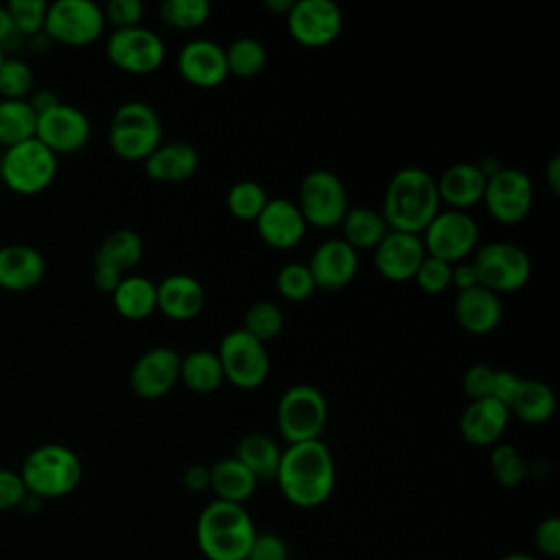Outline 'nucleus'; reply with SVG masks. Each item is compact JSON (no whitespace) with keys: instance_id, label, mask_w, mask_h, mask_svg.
<instances>
[{"instance_id":"e2e57ef3","label":"nucleus","mask_w":560,"mask_h":560,"mask_svg":"<svg viewBox=\"0 0 560 560\" xmlns=\"http://www.w3.org/2000/svg\"><path fill=\"white\" fill-rule=\"evenodd\" d=\"M4 57H7V55H4V52H2V50H0V66H2V61H4Z\"/></svg>"},{"instance_id":"680f3d73","label":"nucleus","mask_w":560,"mask_h":560,"mask_svg":"<svg viewBox=\"0 0 560 560\" xmlns=\"http://www.w3.org/2000/svg\"><path fill=\"white\" fill-rule=\"evenodd\" d=\"M499 560H538V558H534L532 553H525V551H512V553H505Z\"/></svg>"},{"instance_id":"09e8293b","label":"nucleus","mask_w":560,"mask_h":560,"mask_svg":"<svg viewBox=\"0 0 560 560\" xmlns=\"http://www.w3.org/2000/svg\"><path fill=\"white\" fill-rule=\"evenodd\" d=\"M534 545L547 558L560 556V518L558 516H547L536 525Z\"/></svg>"},{"instance_id":"20e7f679","label":"nucleus","mask_w":560,"mask_h":560,"mask_svg":"<svg viewBox=\"0 0 560 560\" xmlns=\"http://www.w3.org/2000/svg\"><path fill=\"white\" fill-rule=\"evenodd\" d=\"M83 475L79 455L63 444H42L33 448L22 468L20 477L28 494L37 499H59L70 494Z\"/></svg>"},{"instance_id":"6e6d98bb","label":"nucleus","mask_w":560,"mask_h":560,"mask_svg":"<svg viewBox=\"0 0 560 560\" xmlns=\"http://www.w3.org/2000/svg\"><path fill=\"white\" fill-rule=\"evenodd\" d=\"M28 101V105H31V109L39 116V114H44V112H48V109H52L55 105H59L61 101L57 98V94L55 92H50V90H37V92H31V96L26 98Z\"/></svg>"},{"instance_id":"473e14b6","label":"nucleus","mask_w":560,"mask_h":560,"mask_svg":"<svg viewBox=\"0 0 560 560\" xmlns=\"http://www.w3.org/2000/svg\"><path fill=\"white\" fill-rule=\"evenodd\" d=\"M144 256L142 236L131 228H118L109 232L94 252V265H107L125 273L136 267Z\"/></svg>"},{"instance_id":"603ef678","label":"nucleus","mask_w":560,"mask_h":560,"mask_svg":"<svg viewBox=\"0 0 560 560\" xmlns=\"http://www.w3.org/2000/svg\"><path fill=\"white\" fill-rule=\"evenodd\" d=\"M184 488L190 492H203L210 488V466L206 464H190L184 470Z\"/></svg>"},{"instance_id":"412c9836","label":"nucleus","mask_w":560,"mask_h":560,"mask_svg":"<svg viewBox=\"0 0 560 560\" xmlns=\"http://www.w3.org/2000/svg\"><path fill=\"white\" fill-rule=\"evenodd\" d=\"M254 223L258 236L273 249H291L306 234V221L298 203L287 197H269Z\"/></svg>"},{"instance_id":"bf43d9fd","label":"nucleus","mask_w":560,"mask_h":560,"mask_svg":"<svg viewBox=\"0 0 560 560\" xmlns=\"http://www.w3.org/2000/svg\"><path fill=\"white\" fill-rule=\"evenodd\" d=\"M477 166H479V171L483 173V177L488 179V177H492L494 173H499L501 168H503V164L499 162V158L497 155H483V160L481 162H475Z\"/></svg>"},{"instance_id":"7ed1b4c3","label":"nucleus","mask_w":560,"mask_h":560,"mask_svg":"<svg viewBox=\"0 0 560 560\" xmlns=\"http://www.w3.org/2000/svg\"><path fill=\"white\" fill-rule=\"evenodd\" d=\"M256 525L245 505L212 499L197 518V545L208 560H245Z\"/></svg>"},{"instance_id":"cd10ccee","label":"nucleus","mask_w":560,"mask_h":560,"mask_svg":"<svg viewBox=\"0 0 560 560\" xmlns=\"http://www.w3.org/2000/svg\"><path fill=\"white\" fill-rule=\"evenodd\" d=\"M258 479L232 455L210 466V490L214 499L243 505L256 490Z\"/></svg>"},{"instance_id":"13d9d810","label":"nucleus","mask_w":560,"mask_h":560,"mask_svg":"<svg viewBox=\"0 0 560 560\" xmlns=\"http://www.w3.org/2000/svg\"><path fill=\"white\" fill-rule=\"evenodd\" d=\"M545 177H547V186L553 195H560V155H551L547 166H545Z\"/></svg>"},{"instance_id":"4c0bfd02","label":"nucleus","mask_w":560,"mask_h":560,"mask_svg":"<svg viewBox=\"0 0 560 560\" xmlns=\"http://www.w3.org/2000/svg\"><path fill=\"white\" fill-rule=\"evenodd\" d=\"M282 326H284L282 308L269 300H258L247 306L241 328L247 330L258 341L267 343L280 335Z\"/></svg>"},{"instance_id":"864d4df0","label":"nucleus","mask_w":560,"mask_h":560,"mask_svg":"<svg viewBox=\"0 0 560 560\" xmlns=\"http://www.w3.org/2000/svg\"><path fill=\"white\" fill-rule=\"evenodd\" d=\"M451 284H455V287H457V291H464V289H470V287L479 284V280H477V271H475V265L470 262V258L453 265Z\"/></svg>"},{"instance_id":"c9c22d12","label":"nucleus","mask_w":560,"mask_h":560,"mask_svg":"<svg viewBox=\"0 0 560 560\" xmlns=\"http://www.w3.org/2000/svg\"><path fill=\"white\" fill-rule=\"evenodd\" d=\"M228 72L241 79L258 77L267 66V48L260 39L252 35H241L232 39L225 48Z\"/></svg>"},{"instance_id":"39448f33","label":"nucleus","mask_w":560,"mask_h":560,"mask_svg":"<svg viewBox=\"0 0 560 560\" xmlns=\"http://www.w3.org/2000/svg\"><path fill=\"white\" fill-rule=\"evenodd\" d=\"M162 120L144 101L118 105L107 129L112 151L127 162H144L162 144Z\"/></svg>"},{"instance_id":"49530a36","label":"nucleus","mask_w":560,"mask_h":560,"mask_svg":"<svg viewBox=\"0 0 560 560\" xmlns=\"http://www.w3.org/2000/svg\"><path fill=\"white\" fill-rule=\"evenodd\" d=\"M245 560H289V549L276 532H256Z\"/></svg>"},{"instance_id":"c03bdc74","label":"nucleus","mask_w":560,"mask_h":560,"mask_svg":"<svg viewBox=\"0 0 560 560\" xmlns=\"http://www.w3.org/2000/svg\"><path fill=\"white\" fill-rule=\"evenodd\" d=\"M451 273H453L451 262L427 254L424 260L420 262L413 280L424 293H442L451 287Z\"/></svg>"},{"instance_id":"a211bd4d","label":"nucleus","mask_w":560,"mask_h":560,"mask_svg":"<svg viewBox=\"0 0 560 560\" xmlns=\"http://www.w3.org/2000/svg\"><path fill=\"white\" fill-rule=\"evenodd\" d=\"M427 249L420 234L387 230L381 243L374 247V267L389 282L413 280Z\"/></svg>"},{"instance_id":"5fc2aeb1","label":"nucleus","mask_w":560,"mask_h":560,"mask_svg":"<svg viewBox=\"0 0 560 560\" xmlns=\"http://www.w3.org/2000/svg\"><path fill=\"white\" fill-rule=\"evenodd\" d=\"M125 273H120L118 269L114 267H107V265H94V287L103 293H112L118 282L122 280Z\"/></svg>"},{"instance_id":"f03ea898","label":"nucleus","mask_w":560,"mask_h":560,"mask_svg":"<svg viewBox=\"0 0 560 560\" xmlns=\"http://www.w3.org/2000/svg\"><path fill=\"white\" fill-rule=\"evenodd\" d=\"M440 206L435 177L427 168L402 166L387 182L381 214L389 230L422 234Z\"/></svg>"},{"instance_id":"2eb2a0df","label":"nucleus","mask_w":560,"mask_h":560,"mask_svg":"<svg viewBox=\"0 0 560 560\" xmlns=\"http://www.w3.org/2000/svg\"><path fill=\"white\" fill-rule=\"evenodd\" d=\"M343 15L332 0H293L287 13V31L302 46H326L339 37Z\"/></svg>"},{"instance_id":"9b49d317","label":"nucleus","mask_w":560,"mask_h":560,"mask_svg":"<svg viewBox=\"0 0 560 560\" xmlns=\"http://www.w3.org/2000/svg\"><path fill=\"white\" fill-rule=\"evenodd\" d=\"M217 357L225 381L238 389H256L269 376L271 361L267 346L243 328H234L223 335Z\"/></svg>"},{"instance_id":"7c9ffc66","label":"nucleus","mask_w":560,"mask_h":560,"mask_svg":"<svg viewBox=\"0 0 560 560\" xmlns=\"http://www.w3.org/2000/svg\"><path fill=\"white\" fill-rule=\"evenodd\" d=\"M339 225L341 238L357 252L374 249L389 230L381 210H374L370 206H348Z\"/></svg>"},{"instance_id":"37998d69","label":"nucleus","mask_w":560,"mask_h":560,"mask_svg":"<svg viewBox=\"0 0 560 560\" xmlns=\"http://www.w3.org/2000/svg\"><path fill=\"white\" fill-rule=\"evenodd\" d=\"M4 7L9 11L13 28L20 37H24V35L33 37L44 31L48 2H44V0H9Z\"/></svg>"},{"instance_id":"3c124183","label":"nucleus","mask_w":560,"mask_h":560,"mask_svg":"<svg viewBox=\"0 0 560 560\" xmlns=\"http://www.w3.org/2000/svg\"><path fill=\"white\" fill-rule=\"evenodd\" d=\"M521 385V376L514 374L512 370H494V381H492V392H490V398L499 400L501 405L510 407L516 389Z\"/></svg>"},{"instance_id":"f257e3e1","label":"nucleus","mask_w":560,"mask_h":560,"mask_svg":"<svg viewBox=\"0 0 560 560\" xmlns=\"http://www.w3.org/2000/svg\"><path fill=\"white\" fill-rule=\"evenodd\" d=\"M282 497L295 508H317L335 490L337 468L330 448L322 440L287 444L276 479Z\"/></svg>"},{"instance_id":"79ce46f5","label":"nucleus","mask_w":560,"mask_h":560,"mask_svg":"<svg viewBox=\"0 0 560 560\" xmlns=\"http://www.w3.org/2000/svg\"><path fill=\"white\" fill-rule=\"evenodd\" d=\"M33 70L24 59L4 57L0 66V96L7 101H26L33 92Z\"/></svg>"},{"instance_id":"4d7b16f0","label":"nucleus","mask_w":560,"mask_h":560,"mask_svg":"<svg viewBox=\"0 0 560 560\" xmlns=\"http://www.w3.org/2000/svg\"><path fill=\"white\" fill-rule=\"evenodd\" d=\"M13 39H20V35L13 28V22H11V15H9L7 7L2 4L0 7V50L7 52V46H11Z\"/></svg>"},{"instance_id":"f704fd0d","label":"nucleus","mask_w":560,"mask_h":560,"mask_svg":"<svg viewBox=\"0 0 560 560\" xmlns=\"http://www.w3.org/2000/svg\"><path fill=\"white\" fill-rule=\"evenodd\" d=\"M37 114L28 101L0 98V147L11 149L35 138Z\"/></svg>"},{"instance_id":"c756f323","label":"nucleus","mask_w":560,"mask_h":560,"mask_svg":"<svg viewBox=\"0 0 560 560\" xmlns=\"http://www.w3.org/2000/svg\"><path fill=\"white\" fill-rule=\"evenodd\" d=\"M282 448L278 442L265 433H245L234 448V457L258 479L273 481L278 472Z\"/></svg>"},{"instance_id":"e433bc0d","label":"nucleus","mask_w":560,"mask_h":560,"mask_svg":"<svg viewBox=\"0 0 560 560\" xmlns=\"http://www.w3.org/2000/svg\"><path fill=\"white\" fill-rule=\"evenodd\" d=\"M269 195L265 186L256 179H238L228 188V195H225L228 210L241 221H256Z\"/></svg>"},{"instance_id":"6e6552de","label":"nucleus","mask_w":560,"mask_h":560,"mask_svg":"<svg viewBox=\"0 0 560 560\" xmlns=\"http://www.w3.org/2000/svg\"><path fill=\"white\" fill-rule=\"evenodd\" d=\"M470 262L475 265L479 284L497 295L518 291L532 278L529 254L510 241H492L477 247Z\"/></svg>"},{"instance_id":"6ab92c4d","label":"nucleus","mask_w":560,"mask_h":560,"mask_svg":"<svg viewBox=\"0 0 560 560\" xmlns=\"http://www.w3.org/2000/svg\"><path fill=\"white\" fill-rule=\"evenodd\" d=\"M308 271L315 289L337 291L352 282L359 269V252L352 249L341 236L322 241L308 258Z\"/></svg>"},{"instance_id":"58836bf2","label":"nucleus","mask_w":560,"mask_h":560,"mask_svg":"<svg viewBox=\"0 0 560 560\" xmlns=\"http://www.w3.org/2000/svg\"><path fill=\"white\" fill-rule=\"evenodd\" d=\"M490 468H492L494 479L505 488H514V486L523 483L525 477L529 475L527 459L512 444H494L492 446Z\"/></svg>"},{"instance_id":"052dcab7","label":"nucleus","mask_w":560,"mask_h":560,"mask_svg":"<svg viewBox=\"0 0 560 560\" xmlns=\"http://www.w3.org/2000/svg\"><path fill=\"white\" fill-rule=\"evenodd\" d=\"M265 7L276 11V13H289V9L293 7V0H265Z\"/></svg>"},{"instance_id":"de8ad7c7","label":"nucleus","mask_w":560,"mask_h":560,"mask_svg":"<svg viewBox=\"0 0 560 560\" xmlns=\"http://www.w3.org/2000/svg\"><path fill=\"white\" fill-rule=\"evenodd\" d=\"M103 13L105 22H112L116 28L138 26L144 15V4L140 0H109Z\"/></svg>"},{"instance_id":"8fccbe9b","label":"nucleus","mask_w":560,"mask_h":560,"mask_svg":"<svg viewBox=\"0 0 560 560\" xmlns=\"http://www.w3.org/2000/svg\"><path fill=\"white\" fill-rule=\"evenodd\" d=\"M26 494L28 492L24 488V481H22L20 472L9 470V468H0V512L20 508Z\"/></svg>"},{"instance_id":"9d476101","label":"nucleus","mask_w":560,"mask_h":560,"mask_svg":"<svg viewBox=\"0 0 560 560\" xmlns=\"http://www.w3.org/2000/svg\"><path fill=\"white\" fill-rule=\"evenodd\" d=\"M298 208L306 225L332 228L339 225L348 210V190L343 179L328 168L308 171L298 188Z\"/></svg>"},{"instance_id":"0e129e2a","label":"nucleus","mask_w":560,"mask_h":560,"mask_svg":"<svg viewBox=\"0 0 560 560\" xmlns=\"http://www.w3.org/2000/svg\"><path fill=\"white\" fill-rule=\"evenodd\" d=\"M0 171H2V151H0Z\"/></svg>"},{"instance_id":"423d86ee","label":"nucleus","mask_w":560,"mask_h":560,"mask_svg":"<svg viewBox=\"0 0 560 560\" xmlns=\"http://www.w3.org/2000/svg\"><path fill=\"white\" fill-rule=\"evenodd\" d=\"M328 418L324 394L308 383H295L278 398L276 422L287 444L319 440Z\"/></svg>"},{"instance_id":"f3484780","label":"nucleus","mask_w":560,"mask_h":560,"mask_svg":"<svg viewBox=\"0 0 560 560\" xmlns=\"http://www.w3.org/2000/svg\"><path fill=\"white\" fill-rule=\"evenodd\" d=\"M182 354L171 346H153L142 352L129 372V385L140 398H162L179 383Z\"/></svg>"},{"instance_id":"a19ab883","label":"nucleus","mask_w":560,"mask_h":560,"mask_svg":"<svg viewBox=\"0 0 560 560\" xmlns=\"http://www.w3.org/2000/svg\"><path fill=\"white\" fill-rule=\"evenodd\" d=\"M276 289L289 302L308 300L315 291V282L308 271V265L300 262V260H291V262L282 265L276 273Z\"/></svg>"},{"instance_id":"f8f14e48","label":"nucleus","mask_w":560,"mask_h":560,"mask_svg":"<svg viewBox=\"0 0 560 560\" xmlns=\"http://www.w3.org/2000/svg\"><path fill=\"white\" fill-rule=\"evenodd\" d=\"M105 13L92 0H55L46 9L44 35L66 46H88L103 35Z\"/></svg>"},{"instance_id":"4468645a","label":"nucleus","mask_w":560,"mask_h":560,"mask_svg":"<svg viewBox=\"0 0 560 560\" xmlns=\"http://www.w3.org/2000/svg\"><path fill=\"white\" fill-rule=\"evenodd\" d=\"M481 201L492 219L499 223L523 221L534 203V184L529 175L514 166H503L499 173L486 179Z\"/></svg>"},{"instance_id":"aec40b11","label":"nucleus","mask_w":560,"mask_h":560,"mask_svg":"<svg viewBox=\"0 0 560 560\" xmlns=\"http://www.w3.org/2000/svg\"><path fill=\"white\" fill-rule=\"evenodd\" d=\"M179 74L197 88H214L228 79L225 48L208 37L188 39L177 55Z\"/></svg>"},{"instance_id":"ea45409f","label":"nucleus","mask_w":560,"mask_h":560,"mask_svg":"<svg viewBox=\"0 0 560 560\" xmlns=\"http://www.w3.org/2000/svg\"><path fill=\"white\" fill-rule=\"evenodd\" d=\"M162 22L179 28L190 31L201 26L210 18V2L208 0H164L160 4Z\"/></svg>"},{"instance_id":"4be33fe9","label":"nucleus","mask_w":560,"mask_h":560,"mask_svg":"<svg viewBox=\"0 0 560 560\" xmlns=\"http://www.w3.org/2000/svg\"><path fill=\"white\" fill-rule=\"evenodd\" d=\"M158 311L173 322L195 319L203 304L206 291L201 282L190 273H168L155 282Z\"/></svg>"},{"instance_id":"a878e982","label":"nucleus","mask_w":560,"mask_h":560,"mask_svg":"<svg viewBox=\"0 0 560 560\" xmlns=\"http://www.w3.org/2000/svg\"><path fill=\"white\" fill-rule=\"evenodd\" d=\"M144 173L153 182L179 184L190 179L199 168V153L190 142H162L144 162Z\"/></svg>"},{"instance_id":"a18cd8bd","label":"nucleus","mask_w":560,"mask_h":560,"mask_svg":"<svg viewBox=\"0 0 560 560\" xmlns=\"http://www.w3.org/2000/svg\"><path fill=\"white\" fill-rule=\"evenodd\" d=\"M492 381H494V368H490L488 363H470L464 370L462 387L470 400H479L490 396Z\"/></svg>"},{"instance_id":"393cba45","label":"nucleus","mask_w":560,"mask_h":560,"mask_svg":"<svg viewBox=\"0 0 560 560\" xmlns=\"http://www.w3.org/2000/svg\"><path fill=\"white\" fill-rule=\"evenodd\" d=\"M46 260L39 249L31 245H4L0 247V289L28 291L44 280Z\"/></svg>"},{"instance_id":"72a5a7b5","label":"nucleus","mask_w":560,"mask_h":560,"mask_svg":"<svg viewBox=\"0 0 560 560\" xmlns=\"http://www.w3.org/2000/svg\"><path fill=\"white\" fill-rule=\"evenodd\" d=\"M179 381L195 394H212L225 381L217 352L197 348L182 354Z\"/></svg>"},{"instance_id":"1a4fd4ad","label":"nucleus","mask_w":560,"mask_h":560,"mask_svg":"<svg viewBox=\"0 0 560 560\" xmlns=\"http://www.w3.org/2000/svg\"><path fill=\"white\" fill-rule=\"evenodd\" d=\"M429 256L451 265L468 260L479 245V225L466 210H442L420 234Z\"/></svg>"},{"instance_id":"b1692460","label":"nucleus","mask_w":560,"mask_h":560,"mask_svg":"<svg viewBox=\"0 0 560 560\" xmlns=\"http://www.w3.org/2000/svg\"><path fill=\"white\" fill-rule=\"evenodd\" d=\"M453 311H455V319L464 330L472 335H488L499 326L503 315V304L494 291L481 284H475L470 289L457 291Z\"/></svg>"},{"instance_id":"dca6fc26","label":"nucleus","mask_w":560,"mask_h":560,"mask_svg":"<svg viewBox=\"0 0 560 560\" xmlns=\"http://www.w3.org/2000/svg\"><path fill=\"white\" fill-rule=\"evenodd\" d=\"M92 136L90 118L83 109L59 103L52 109L37 116L35 138L55 155L81 151Z\"/></svg>"},{"instance_id":"c85d7f7f","label":"nucleus","mask_w":560,"mask_h":560,"mask_svg":"<svg viewBox=\"0 0 560 560\" xmlns=\"http://www.w3.org/2000/svg\"><path fill=\"white\" fill-rule=\"evenodd\" d=\"M112 302L120 317L131 322L147 319L153 311H158L155 282L147 276H122L118 287L112 291Z\"/></svg>"},{"instance_id":"5701e85b","label":"nucleus","mask_w":560,"mask_h":560,"mask_svg":"<svg viewBox=\"0 0 560 560\" xmlns=\"http://www.w3.org/2000/svg\"><path fill=\"white\" fill-rule=\"evenodd\" d=\"M510 411L494 398L470 400L459 416V433L472 446H494L510 424Z\"/></svg>"},{"instance_id":"0eeeda50","label":"nucleus","mask_w":560,"mask_h":560,"mask_svg":"<svg viewBox=\"0 0 560 560\" xmlns=\"http://www.w3.org/2000/svg\"><path fill=\"white\" fill-rule=\"evenodd\" d=\"M59 168V158L46 149L37 138L2 151L0 182L15 195L44 192Z\"/></svg>"},{"instance_id":"2f4dec72","label":"nucleus","mask_w":560,"mask_h":560,"mask_svg":"<svg viewBox=\"0 0 560 560\" xmlns=\"http://www.w3.org/2000/svg\"><path fill=\"white\" fill-rule=\"evenodd\" d=\"M508 411L527 424H542L556 411V394L545 381L521 378Z\"/></svg>"},{"instance_id":"ddd939ff","label":"nucleus","mask_w":560,"mask_h":560,"mask_svg":"<svg viewBox=\"0 0 560 560\" xmlns=\"http://www.w3.org/2000/svg\"><path fill=\"white\" fill-rule=\"evenodd\" d=\"M107 59L122 72L129 74H151L166 57V46L162 37L149 26H127L114 28L105 44Z\"/></svg>"},{"instance_id":"bb28decb","label":"nucleus","mask_w":560,"mask_h":560,"mask_svg":"<svg viewBox=\"0 0 560 560\" xmlns=\"http://www.w3.org/2000/svg\"><path fill=\"white\" fill-rule=\"evenodd\" d=\"M440 201L453 210H466L481 201L486 190V177L475 162H455L442 171L435 179Z\"/></svg>"}]
</instances>
